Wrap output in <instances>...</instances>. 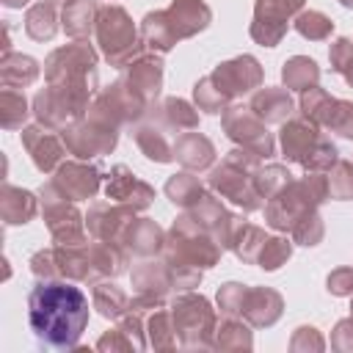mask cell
<instances>
[{
	"mask_svg": "<svg viewBox=\"0 0 353 353\" xmlns=\"http://www.w3.org/2000/svg\"><path fill=\"white\" fill-rule=\"evenodd\" d=\"M28 309L36 339L50 347H72L88 323L85 295L77 287L61 281L33 287Z\"/></svg>",
	"mask_w": 353,
	"mask_h": 353,
	"instance_id": "1",
	"label": "cell"
},
{
	"mask_svg": "<svg viewBox=\"0 0 353 353\" xmlns=\"http://www.w3.org/2000/svg\"><path fill=\"white\" fill-rule=\"evenodd\" d=\"M25 143H28V149H30V154H33L39 168H44V171L52 168V163L58 160V146H55V141L50 135H41V130L30 127V130H25Z\"/></svg>",
	"mask_w": 353,
	"mask_h": 353,
	"instance_id": "2",
	"label": "cell"
},
{
	"mask_svg": "<svg viewBox=\"0 0 353 353\" xmlns=\"http://www.w3.org/2000/svg\"><path fill=\"white\" fill-rule=\"evenodd\" d=\"M3 212H6V223H25L33 215V196L14 190V188H6Z\"/></svg>",
	"mask_w": 353,
	"mask_h": 353,
	"instance_id": "3",
	"label": "cell"
},
{
	"mask_svg": "<svg viewBox=\"0 0 353 353\" xmlns=\"http://www.w3.org/2000/svg\"><path fill=\"white\" fill-rule=\"evenodd\" d=\"M306 77H312V80L317 77V69H314V63H312V61H306V58H303V69H301V72H298L295 61H292L290 66H284V80H287L290 85H295V88H298V85H303V83H306Z\"/></svg>",
	"mask_w": 353,
	"mask_h": 353,
	"instance_id": "4",
	"label": "cell"
},
{
	"mask_svg": "<svg viewBox=\"0 0 353 353\" xmlns=\"http://www.w3.org/2000/svg\"><path fill=\"white\" fill-rule=\"evenodd\" d=\"M3 102H6V116H3V124H6V127H17L14 113H22V116H25V99H22V94L6 91V94H3Z\"/></svg>",
	"mask_w": 353,
	"mask_h": 353,
	"instance_id": "5",
	"label": "cell"
},
{
	"mask_svg": "<svg viewBox=\"0 0 353 353\" xmlns=\"http://www.w3.org/2000/svg\"><path fill=\"white\" fill-rule=\"evenodd\" d=\"M342 3H345V6H353V0H342Z\"/></svg>",
	"mask_w": 353,
	"mask_h": 353,
	"instance_id": "6",
	"label": "cell"
}]
</instances>
